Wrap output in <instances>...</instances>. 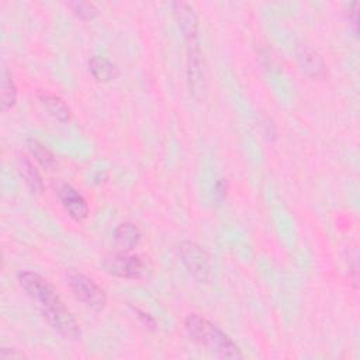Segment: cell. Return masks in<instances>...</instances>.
I'll use <instances>...</instances> for the list:
<instances>
[{"label":"cell","mask_w":360,"mask_h":360,"mask_svg":"<svg viewBox=\"0 0 360 360\" xmlns=\"http://www.w3.org/2000/svg\"><path fill=\"white\" fill-rule=\"evenodd\" d=\"M18 283L28 297L37 302L42 316L56 332L69 339L79 338V323L46 278L35 271L24 270L18 273Z\"/></svg>","instance_id":"1"},{"label":"cell","mask_w":360,"mask_h":360,"mask_svg":"<svg viewBox=\"0 0 360 360\" xmlns=\"http://www.w3.org/2000/svg\"><path fill=\"white\" fill-rule=\"evenodd\" d=\"M188 336L207 346L217 356L224 359H240L242 352L238 345L217 325L198 314H190L184 321Z\"/></svg>","instance_id":"2"},{"label":"cell","mask_w":360,"mask_h":360,"mask_svg":"<svg viewBox=\"0 0 360 360\" xmlns=\"http://www.w3.org/2000/svg\"><path fill=\"white\" fill-rule=\"evenodd\" d=\"M103 264L108 274L128 280L145 278L152 271L149 260L141 255L129 253V250H120L107 255Z\"/></svg>","instance_id":"3"},{"label":"cell","mask_w":360,"mask_h":360,"mask_svg":"<svg viewBox=\"0 0 360 360\" xmlns=\"http://www.w3.org/2000/svg\"><path fill=\"white\" fill-rule=\"evenodd\" d=\"M68 284L75 297L93 311H101L107 304V295L104 290L86 274L70 270L68 271Z\"/></svg>","instance_id":"4"},{"label":"cell","mask_w":360,"mask_h":360,"mask_svg":"<svg viewBox=\"0 0 360 360\" xmlns=\"http://www.w3.org/2000/svg\"><path fill=\"white\" fill-rule=\"evenodd\" d=\"M179 256L186 270L200 283L210 277V256L207 250L195 242L184 240L179 245Z\"/></svg>","instance_id":"5"},{"label":"cell","mask_w":360,"mask_h":360,"mask_svg":"<svg viewBox=\"0 0 360 360\" xmlns=\"http://www.w3.org/2000/svg\"><path fill=\"white\" fill-rule=\"evenodd\" d=\"M58 195L62 207L70 218L75 221H83L89 214V205L86 198L70 184H62L58 188Z\"/></svg>","instance_id":"6"},{"label":"cell","mask_w":360,"mask_h":360,"mask_svg":"<svg viewBox=\"0 0 360 360\" xmlns=\"http://www.w3.org/2000/svg\"><path fill=\"white\" fill-rule=\"evenodd\" d=\"M187 79L194 96L204 93V68L198 44H188L187 49Z\"/></svg>","instance_id":"7"},{"label":"cell","mask_w":360,"mask_h":360,"mask_svg":"<svg viewBox=\"0 0 360 360\" xmlns=\"http://www.w3.org/2000/svg\"><path fill=\"white\" fill-rule=\"evenodd\" d=\"M173 13L181 32L187 39V44H195L198 34V18L194 8L188 3L176 1L173 3Z\"/></svg>","instance_id":"8"},{"label":"cell","mask_w":360,"mask_h":360,"mask_svg":"<svg viewBox=\"0 0 360 360\" xmlns=\"http://www.w3.org/2000/svg\"><path fill=\"white\" fill-rule=\"evenodd\" d=\"M89 72L96 82L107 83L118 76V68L104 56H91L89 59Z\"/></svg>","instance_id":"9"},{"label":"cell","mask_w":360,"mask_h":360,"mask_svg":"<svg viewBox=\"0 0 360 360\" xmlns=\"http://www.w3.org/2000/svg\"><path fill=\"white\" fill-rule=\"evenodd\" d=\"M114 239L121 250H132L135 249L142 239V233L139 228L132 222H122L115 228Z\"/></svg>","instance_id":"10"},{"label":"cell","mask_w":360,"mask_h":360,"mask_svg":"<svg viewBox=\"0 0 360 360\" xmlns=\"http://www.w3.org/2000/svg\"><path fill=\"white\" fill-rule=\"evenodd\" d=\"M38 98L44 108L48 111V114L52 115L55 120L60 122H68L70 120V108L59 96L49 91H41L38 93Z\"/></svg>","instance_id":"11"},{"label":"cell","mask_w":360,"mask_h":360,"mask_svg":"<svg viewBox=\"0 0 360 360\" xmlns=\"http://www.w3.org/2000/svg\"><path fill=\"white\" fill-rule=\"evenodd\" d=\"M300 60L302 65V69L311 75L312 77H321L325 73V65L322 58L312 49H302V52L300 53Z\"/></svg>","instance_id":"12"},{"label":"cell","mask_w":360,"mask_h":360,"mask_svg":"<svg viewBox=\"0 0 360 360\" xmlns=\"http://www.w3.org/2000/svg\"><path fill=\"white\" fill-rule=\"evenodd\" d=\"M28 149L31 152V155L34 156V159L46 170H52L56 166V159L53 156V153L41 142H38L37 139H30L28 141Z\"/></svg>","instance_id":"13"},{"label":"cell","mask_w":360,"mask_h":360,"mask_svg":"<svg viewBox=\"0 0 360 360\" xmlns=\"http://www.w3.org/2000/svg\"><path fill=\"white\" fill-rule=\"evenodd\" d=\"M20 172L22 174V177L25 179V183L28 184V187L35 191V193H41L44 190V183L42 179L38 173V170L35 169V166L32 165V162L28 158H22L20 162Z\"/></svg>","instance_id":"14"},{"label":"cell","mask_w":360,"mask_h":360,"mask_svg":"<svg viewBox=\"0 0 360 360\" xmlns=\"http://www.w3.org/2000/svg\"><path fill=\"white\" fill-rule=\"evenodd\" d=\"M17 98V87L11 77V73L4 69L3 70V79H1V108L4 111L10 110L15 104Z\"/></svg>","instance_id":"15"},{"label":"cell","mask_w":360,"mask_h":360,"mask_svg":"<svg viewBox=\"0 0 360 360\" xmlns=\"http://www.w3.org/2000/svg\"><path fill=\"white\" fill-rule=\"evenodd\" d=\"M69 7L77 17L83 20H91L97 15V7L90 1H70Z\"/></svg>","instance_id":"16"},{"label":"cell","mask_w":360,"mask_h":360,"mask_svg":"<svg viewBox=\"0 0 360 360\" xmlns=\"http://www.w3.org/2000/svg\"><path fill=\"white\" fill-rule=\"evenodd\" d=\"M24 357V354L21 352H18L17 349L13 347H1L0 350V359L1 360H10V359H21Z\"/></svg>","instance_id":"17"},{"label":"cell","mask_w":360,"mask_h":360,"mask_svg":"<svg viewBox=\"0 0 360 360\" xmlns=\"http://www.w3.org/2000/svg\"><path fill=\"white\" fill-rule=\"evenodd\" d=\"M349 17L354 25V31L357 32V3L352 4V8L349 10Z\"/></svg>","instance_id":"18"},{"label":"cell","mask_w":360,"mask_h":360,"mask_svg":"<svg viewBox=\"0 0 360 360\" xmlns=\"http://www.w3.org/2000/svg\"><path fill=\"white\" fill-rule=\"evenodd\" d=\"M217 194H219L221 197L225 195V184H224L222 181H219V183L217 184Z\"/></svg>","instance_id":"19"}]
</instances>
